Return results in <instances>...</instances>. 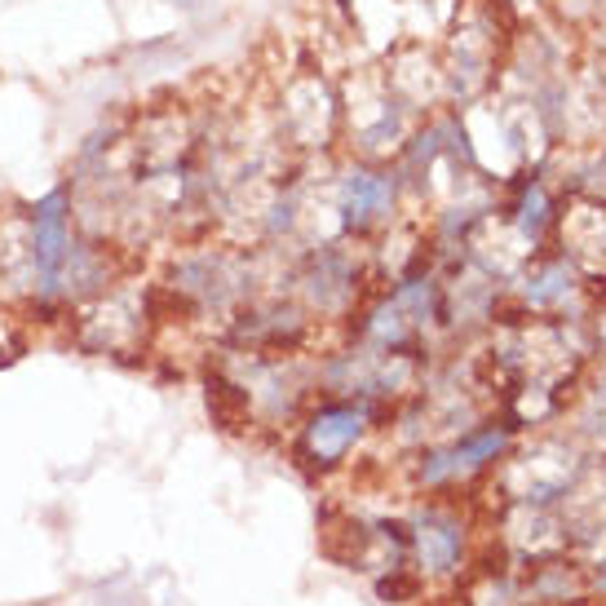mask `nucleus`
<instances>
[{
  "instance_id": "obj_2",
  "label": "nucleus",
  "mask_w": 606,
  "mask_h": 606,
  "mask_svg": "<svg viewBox=\"0 0 606 606\" xmlns=\"http://www.w3.org/2000/svg\"><path fill=\"white\" fill-rule=\"evenodd\" d=\"M363 425H368V412H363V408H328V412H319L310 421L306 447H310L315 460L332 465V460H341L354 447V438L363 434Z\"/></svg>"
},
{
  "instance_id": "obj_3",
  "label": "nucleus",
  "mask_w": 606,
  "mask_h": 606,
  "mask_svg": "<svg viewBox=\"0 0 606 606\" xmlns=\"http://www.w3.org/2000/svg\"><path fill=\"white\" fill-rule=\"evenodd\" d=\"M501 447H505V430H482V434H473V438H465V443H456L447 451L425 456V469L421 473H425V482H443V478H456V473L478 469L482 460H492Z\"/></svg>"
},
{
  "instance_id": "obj_7",
  "label": "nucleus",
  "mask_w": 606,
  "mask_h": 606,
  "mask_svg": "<svg viewBox=\"0 0 606 606\" xmlns=\"http://www.w3.org/2000/svg\"><path fill=\"white\" fill-rule=\"evenodd\" d=\"M545 208H549V199H545V191L536 186V191L527 195V204H523V217H518V226H523L527 235H540V221H545Z\"/></svg>"
},
{
  "instance_id": "obj_1",
  "label": "nucleus",
  "mask_w": 606,
  "mask_h": 606,
  "mask_svg": "<svg viewBox=\"0 0 606 606\" xmlns=\"http://www.w3.org/2000/svg\"><path fill=\"white\" fill-rule=\"evenodd\" d=\"M27 249H32V271L41 279V293H58L67 279V266L76 258V239H71V213H67V195L54 191L36 204L32 213V230H27Z\"/></svg>"
},
{
  "instance_id": "obj_6",
  "label": "nucleus",
  "mask_w": 606,
  "mask_h": 606,
  "mask_svg": "<svg viewBox=\"0 0 606 606\" xmlns=\"http://www.w3.org/2000/svg\"><path fill=\"white\" fill-rule=\"evenodd\" d=\"M567 279H571V271H567V266H553V271H545L536 284H527V297L545 306V301H553V297L567 293Z\"/></svg>"
},
{
  "instance_id": "obj_4",
  "label": "nucleus",
  "mask_w": 606,
  "mask_h": 606,
  "mask_svg": "<svg viewBox=\"0 0 606 606\" xmlns=\"http://www.w3.org/2000/svg\"><path fill=\"white\" fill-rule=\"evenodd\" d=\"M395 204V182L381 173H350L341 182V213L350 226H368Z\"/></svg>"
},
{
  "instance_id": "obj_5",
  "label": "nucleus",
  "mask_w": 606,
  "mask_h": 606,
  "mask_svg": "<svg viewBox=\"0 0 606 606\" xmlns=\"http://www.w3.org/2000/svg\"><path fill=\"white\" fill-rule=\"evenodd\" d=\"M416 549H421V562L430 567V571H451L456 567V558H460V531H456V523H447V518H421V527H416Z\"/></svg>"
}]
</instances>
